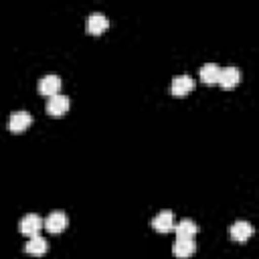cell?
<instances>
[{
  "label": "cell",
  "mask_w": 259,
  "mask_h": 259,
  "mask_svg": "<svg viewBox=\"0 0 259 259\" xmlns=\"http://www.w3.org/2000/svg\"><path fill=\"white\" fill-rule=\"evenodd\" d=\"M71 105V99L65 95V93H57V95H51L49 101H47V111L51 115H63Z\"/></svg>",
  "instance_id": "8"
},
{
  "label": "cell",
  "mask_w": 259,
  "mask_h": 259,
  "mask_svg": "<svg viewBox=\"0 0 259 259\" xmlns=\"http://www.w3.org/2000/svg\"><path fill=\"white\" fill-rule=\"evenodd\" d=\"M109 26V20L103 12H91L87 16V22H85V28L89 34H101L105 28Z\"/></svg>",
  "instance_id": "6"
},
{
  "label": "cell",
  "mask_w": 259,
  "mask_h": 259,
  "mask_svg": "<svg viewBox=\"0 0 259 259\" xmlns=\"http://www.w3.org/2000/svg\"><path fill=\"white\" fill-rule=\"evenodd\" d=\"M47 239L42 235H32L26 243H24V251L30 253V255H42L47 251Z\"/></svg>",
  "instance_id": "12"
},
{
  "label": "cell",
  "mask_w": 259,
  "mask_h": 259,
  "mask_svg": "<svg viewBox=\"0 0 259 259\" xmlns=\"http://www.w3.org/2000/svg\"><path fill=\"white\" fill-rule=\"evenodd\" d=\"M219 73H221V67L217 63H204L200 67V71H198V75H200V79L204 83H217L219 81Z\"/></svg>",
  "instance_id": "14"
},
{
  "label": "cell",
  "mask_w": 259,
  "mask_h": 259,
  "mask_svg": "<svg viewBox=\"0 0 259 259\" xmlns=\"http://www.w3.org/2000/svg\"><path fill=\"white\" fill-rule=\"evenodd\" d=\"M30 123H32V115H30L26 109L12 111V113H10V117H8V127H10V132H14V134L24 132Z\"/></svg>",
  "instance_id": "1"
},
{
  "label": "cell",
  "mask_w": 259,
  "mask_h": 259,
  "mask_svg": "<svg viewBox=\"0 0 259 259\" xmlns=\"http://www.w3.org/2000/svg\"><path fill=\"white\" fill-rule=\"evenodd\" d=\"M196 251V243H194V237H176L174 245H172V253L180 259H186L190 257L192 253Z\"/></svg>",
  "instance_id": "4"
},
{
  "label": "cell",
  "mask_w": 259,
  "mask_h": 259,
  "mask_svg": "<svg viewBox=\"0 0 259 259\" xmlns=\"http://www.w3.org/2000/svg\"><path fill=\"white\" fill-rule=\"evenodd\" d=\"M42 225H45V229H49L51 233H59V231H63V229L69 225V217H67L65 210H53V212H49V217L42 221Z\"/></svg>",
  "instance_id": "3"
},
{
  "label": "cell",
  "mask_w": 259,
  "mask_h": 259,
  "mask_svg": "<svg viewBox=\"0 0 259 259\" xmlns=\"http://www.w3.org/2000/svg\"><path fill=\"white\" fill-rule=\"evenodd\" d=\"M253 235V225L249 223V221H235L233 225H231V237L235 239V241H239V243H245L249 237Z\"/></svg>",
  "instance_id": "10"
},
{
  "label": "cell",
  "mask_w": 259,
  "mask_h": 259,
  "mask_svg": "<svg viewBox=\"0 0 259 259\" xmlns=\"http://www.w3.org/2000/svg\"><path fill=\"white\" fill-rule=\"evenodd\" d=\"M61 77L57 75V73H49V75H45V77H40L38 79V91L42 93V95H57L59 93V89H61Z\"/></svg>",
  "instance_id": "5"
},
{
  "label": "cell",
  "mask_w": 259,
  "mask_h": 259,
  "mask_svg": "<svg viewBox=\"0 0 259 259\" xmlns=\"http://www.w3.org/2000/svg\"><path fill=\"white\" fill-rule=\"evenodd\" d=\"M174 231H176V237H194L196 231H198V227H196V223L192 219L184 217V219H180L174 225Z\"/></svg>",
  "instance_id": "13"
},
{
  "label": "cell",
  "mask_w": 259,
  "mask_h": 259,
  "mask_svg": "<svg viewBox=\"0 0 259 259\" xmlns=\"http://www.w3.org/2000/svg\"><path fill=\"white\" fill-rule=\"evenodd\" d=\"M18 227H20V233L32 237V235H38V231L42 229V219H40V214H36V212H28V214H24V217L20 219Z\"/></svg>",
  "instance_id": "2"
},
{
  "label": "cell",
  "mask_w": 259,
  "mask_h": 259,
  "mask_svg": "<svg viewBox=\"0 0 259 259\" xmlns=\"http://www.w3.org/2000/svg\"><path fill=\"white\" fill-rule=\"evenodd\" d=\"M241 81V71L235 67V65H227V67H221V73H219V81L225 89H231L235 87L237 83Z\"/></svg>",
  "instance_id": "7"
},
{
  "label": "cell",
  "mask_w": 259,
  "mask_h": 259,
  "mask_svg": "<svg viewBox=\"0 0 259 259\" xmlns=\"http://www.w3.org/2000/svg\"><path fill=\"white\" fill-rule=\"evenodd\" d=\"M192 87H194V81H192V77L188 73L176 75L172 79V83H170V89H172L174 95H186L188 91H192Z\"/></svg>",
  "instance_id": "9"
},
{
  "label": "cell",
  "mask_w": 259,
  "mask_h": 259,
  "mask_svg": "<svg viewBox=\"0 0 259 259\" xmlns=\"http://www.w3.org/2000/svg\"><path fill=\"white\" fill-rule=\"evenodd\" d=\"M152 227H154L156 231H162V233L174 229V212H172V210H160V212L152 219Z\"/></svg>",
  "instance_id": "11"
}]
</instances>
